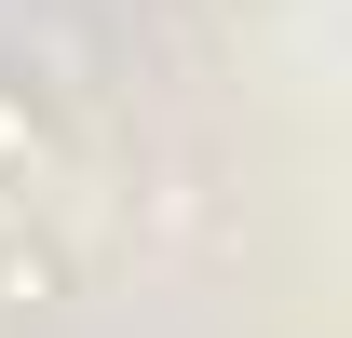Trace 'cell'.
I'll use <instances>...</instances> for the list:
<instances>
[{"label":"cell","instance_id":"obj_1","mask_svg":"<svg viewBox=\"0 0 352 338\" xmlns=\"http://www.w3.org/2000/svg\"><path fill=\"white\" fill-rule=\"evenodd\" d=\"M14 149H28V122H14V109H0V163H14Z\"/></svg>","mask_w":352,"mask_h":338}]
</instances>
